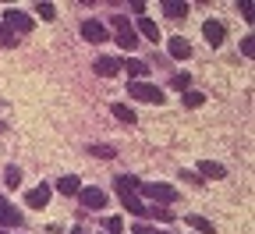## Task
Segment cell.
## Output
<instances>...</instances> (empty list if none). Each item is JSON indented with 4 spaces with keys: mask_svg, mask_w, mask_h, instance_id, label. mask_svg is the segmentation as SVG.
Listing matches in <instances>:
<instances>
[{
    "mask_svg": "<svg viewBox=\"0 0 255 234\" xmlns=\"http://www.w3.org/2000/svg\"><path fill=\"white\" fill-rule=\"evenodd\" d=\"M202 36H206V43H209V46H220L223 39H227V28H223V21L209 18V21L202 25Z\"/></svg>",
    "mask_w": 255,
    "mask_h": 234,
    "instance_id": "cell-7",
    "label": "cell"
},
{
    "mask_svg": "<svg viewBox=\"0 0 255 234\" xmlns=\"http://www.w3.org/2000/svg\"><path fill=\"white\" fill-rule=\"evenodd\" d=\"M110 25H114L117 46H128V50H135V46H138V32H135V25L128 21L124 14H114V18H110Z\"/></svg>",
    "mask_w": 255,
    "mask_h": 234,
    "instance_id": "cell-1",
    "label": "cell"
},
{
    "mask_svg": "<svg viewBox=\"0 0 255 234\" xmlns=\"http://www.w3.org/2000/svg\"><path fill=\"white\" fill-rule=\"evenodd\" d=\"M188 224H191V227H195L199 234H213V224H209L206 217H188Z\"/></svg>",
    "mask_w": 255,
    "mask_h": 234,
    "instance_id": "cell-23",
    "label": "cell"
},
{
    "mask_svg": "<svg viewBox=\"0 0 255 234\" xmlns=\"http://www.w3.org/2000/svg\"><path fill=\"white\" fill-rule=\"evenodd\" d=\"M92 71L100 75V78H114V75H121V57H96Z\"/></svg>",
    "mask_w": 255,
    "mask_h": 234,
    "instance_id": "cell-6",
    "label": "cell"
},
{
    "mask_svg": "<svg viewBox=\"0 0 255 234\" xmlns=\"http://www.w3.org/2000/svg\"><path fill=\"white\" fill-rule=\"evenodd\" d=\"M121 71H128V75H131V82H145V75H149V64H145V60H135V57H128V60H121Z\"/></svg>",
    "mask_w": 255,
    "mask_h": 234,
    "instance_id": "cell-11",
    "label": "cell"
},
{
    "mask_svg": "<svg viewBox=\"0 0 255 234\" xmlns=\"http://www.w3.org/2000/svg\"><path fill=\"white\" fill-rule=\"evenodd\" d=\"M188 85H191V75H174V89L188 92Z\"/></svg>",
    "mask_w": 255,
    "mask_h": 234,
    "instance_id": "cell-28",
    "label": "cell"
},
{
    "mask_svg": "<svg viewBox=\"0 0 255 234\" xmlns=\"http://www.w3.org/2000/svg\"><path fill=\"white\" fill-rule=\"evenodd\" d=\"M181 103H184L188 110H195V107H202V103H206V96H202V92H191V89H188V92H181Z\"/></svg>",
    "mask_w": 255,
    "mask_h": 234,
    "instance_id": "cell-20",
    "label": "cell"
},
{
    "mask_svg": "<svg viewBox=\"0 0 255 234\" xmlns=\"http://www.w3.org/2000/svg\"><path fill=\"white\" fill-rule=\"evenodd\" d=\"M238 11H241V14L252 21V4H248V0H241V4H238Z\"/></svg>",
    "mask_w": 255,
    "mask_h": 234,
    "instance_id": "cell-31",
    "label": "cell"
},
{
    "mask_svg": "<svg viewBox=\"0 0 255 234\" xmlns=\"http://www.w3.org/2000/svg\"><path fill=\"white\" fill-rule=\"evenodd\" d=\"M36 14H39L43 21H53V4H43V0H39V7H36Z\"/></svg>",
    "mask_w": 255,
    "mask_h": 234,
    "instance_id": "cell-24",
    "label": "cell"
},
{
    "mask_svg": "<svg viewBox=\"0 0 255 234\" xmlns=\"http://www.w3.org/2000/svg\"><path fill=\"white\" fill-rule=\"evenodd\" d=\"M241 53H245V57H255V39H252V36L241 39Z\"/></svg>",
    "mask_w": 255,
    "mask_h": 234,
    "instance_id": "cell-27",
    "label": "cell"
},
{
    "mask_svg": "<svg viewBox=\"0 0 255 234\" xmlns=\"http://www.w3.org/2000/svg\"><path fill=\"white\" fill-rule=\"evenodd\" d=\"M4 131H7V121H0V135H4Z\"/></svg>",
    "mask_w": 255,
    "mask_h": 234,
    "instance_id": "cell-34",
    "label": "cell"
},
{
    "mask_svg": "<svg viewBox=\"0 0 255 234\" xmlns=\"http://www.w3.org/2000/svg\"><path fill=\"white\" fill-rule=\"evenodd\" d=\"M4 178H7V185H11V188H14V185H21V171H18V167H7V174H4Z\"/></svg>",
    "mask_w": 255,
    "mask_h": 234,
    "instance_id": "cell-26",
    "label": "cell"
},
{
    "mask_svg": "<svg viewBox=\"0 0 255 234\" xmlns=\"http://www.w3.org/2000/svg\"><path fill=\"white\" fill-rule=\"evenodd\" d=\"M4 25L14 32V36H25V32H32V14H25V11H18V7H11L7 14H4Z\"/></svg>",
    "mask_w": 255,
    "mask_h": 234,
    "instance_id": "cell-4",
    "label": "cell"
},
{
    "mask_svg": "<svg viewBox=\"0 0 255 234\" xmlns=\"http://www.w3.org/2000/svg\"><path fill=\"white\" fill-rule=\"evenodd\" d=\"M163 14H167V18H188V4H177V0H167V4H163Z\"/></svg>",
    "mask_w": 255,
    "mask_h": 234,
    "instance_id": "cell-19",
    "label": "cell"
},
{
    "mask_svg": "<svg viewBox=\"0 0 255 234\" xmlns=\"http://www.w3.org/2000/svg\"><path fill=\"white\" fill-rule=\"evenodd\" d=\"M121 227H124L121 217H107V234H121Z\"/></svg>",
    "mask_w": 255,
    "mask_h": 234,
    "instance_id": "cell-25",
    "label": "cell"
},
{
    "mask_svg": "<svg viewBox=\"0 0 255 234\" xmlns=\"http://www.w3.org/2000/svg\"><path fill=\"white\" fill-rule=\"evenodd\" d=\"M181 178H184L188 185H195V188H202V178H199V174H191V171H181Z\"/></svg>",
    "mask_w": 255,
    "mask_h": 234,
    "instance_id": "cell-29",
    "label": "cell"
},
{
    "mask_svg": "<svg viewBox=\"0 0 255 234\" xmlns=\"http://www.w3.org/2000/svg\"><path fill=\"white\" fill-rule=\"evenodd\" d=\"M138 192H142V195L149 199L152 206H156V203H159V206H170V203H177V188H170V185H163V181H152V185H142Z\"/></svg>",
    "mask_w": 255,
    "mask_h": 234,
    "instance_id": "cell-2",
    "label": "cell"
},
{
    "mask_svg": "<svg viewBox=\"0 0 255 234\" xmlns=\"http://www.w3.org/2000/svg\"><path fill=\"white\" fill-rule=\"evenodd\" d=\"M167 46H170V57H174V60H188V57H191V43H188L184 36H174Z\"/></svg>",
    "mask_w": 255,
    "mask_h": 234,
    "instance_id": "cell-13",
    "label": "cell"
},
{
    "mask_svg": "<svg viewBox=\"0 0 255 234\" xmlns=\"http://www.w3.org/2000/svg\"><path fill=\"white\" fill-rule=\"evenodd\" d=\"M57 192H64V195H78V192H82V181H78L75 174H68V178L57 181Z\"/></svg>",
    "mask_w": 255,
    "mask_h": 234,
    "instance_id": "cell-16",
    "label": "cell"
},
{
    "mask_svg": "<svg viewBox=\"0 0 255 234\" xmlns=\"http://www.w3.org/2000/svg\"><path fill=\"white\" fill-rule=\"evenodd\" d=\"M145 217H156V220H163V224H170L174 220V213L167 210V206H149V213Z\"/></svg>",
    "mask_w": 255,
    "mask_h": 234,
    "instance_id": "cell-22",
    "label": "cell"
},
{
    "mask_svg": "<svg viewBox=\"0 0 255 234\" xmlns=\"http://www.w3.org/2000/svg\"><path fill=\"white\" fill-rule=\"evenodd\" d=\"M92 153H96V156H114V149H110V146H92Z\"/></svg>",
    "mask_w": 255,
    "mask_h": 234,
    "instance_id": "cell-30",
    "label": "cell"
},
{
    "mask_svg": "<svg viewBox=\"0 0 255 234\" xmlns=\"http://www.w3.org/2000/svg\"><path fill=\"white\" fill-rule=\"evenodd\" d=\"M78 195H82V206L85 210H103L107 206V192L103 188H82Z\"/></svg>",
    "mask_w": 255,
    "mask_h": 234,
    "instance_id": "cell-9",
    "label": "cell"
},
{
    "mask_svg": "<svg viewBox=\"0 0 255 234\" xmlns=\"http://www.w3.org/2000/svg\"><path fill=\"white\" fill-rule=\"evenodd\" d=\"M114 188H117V195L124 199V195H138V188H142V181L135 178V174H117V181H114Z\"/></svg>",
    "mask_w": 255,
    "mask_h": 234,
    "instance_id": "cell-12",
    "label": "cell"
},
{
    "mask_svg": "<svg viewBox=\"0 0 255 234\" xmlns=\"http://www.w3.org/2000/svg\"><path fill=\"white\" fill-rule=\"evenodd\" d=\"M0 234H7V231H0Z\"/></svg>",
    "mask_w": 255,
    "mask_h": 234,
    "instance_id": "cell-35",
    "label": "cell"
},
{
    "mask_svg": "<svg viewBox=\"0 0 255 234\" xmlns=\"http://www.w3.org/2000/svg\"><path fill=\"white\" fill-rule=\"evenodd\" d=\"M0 46H18V36H14L4 21H0Z\"/></svg>",
    "mask_w": 255,
    "mask_h": 234,
    "instance_id": "cell-21",
    "label": "cell"
},
{
    "mask_svg": "<svg viewBox=\"0 0 255 234\" xmlns=\"http://www.w3.org/2000/svg\"><path fill=\"white\" fill-rule=\"evenodd\" d=\"M110 114H114L121 124H135V110H131V107H124V103H114Z\"/></svg>",
    "mask_w": 255,
    "mask_h": 234,
    "instance_id": "cell-17",
    "label": "cell"
},
{
    "mask_svg": "<svg viewBox=\"0 0 255 234\" xmlns=\"http://www.w3.org/2000/svg\"><path fill=\"white\" fill-rule=\"evenodd\" d=\"M227 171H223L220 163H213V160H199V178H223Z\"/></svg>",
    "mask_w": 255,
    "mask_h": 234,
    "instance_id": "cell-15",
    "label": "cell"
},
{
    "mask_svg": "<svg viewBox=\"0 0 255 234\" xmlns=\"http://www.w3.org/2000/svg\"><path fill=\"white\" fill-rule=\"evenodd\" d=\"M71 234H85V227H71Z\"/></svg>",
    "mask_w": 255,
    "mask_h": 234,
    "instance_id": "cell-33",
    "label": "cell"
},
{
    "mask_svg": "<svg viewBox=\"0 0 255 234\" xmlns=\"http://www.w3.org/2000/svg\"><path fill=\"white\" fill-rule=\"evenodd\" d=\"M124 206H128V213H135V217H145L149 213V206L142 203L138 195H124Z\"/></svg>",
    "mask_w": 255,
    "mask_h": 234,
    "instance_id": "cell-18",
    "label": "cell"
},
{
    "mask_svg": "<svg viewBox=\"0 0 255 234\" xmlns=\"http://www.w3.org/2000/svg\"><path fill=\"white\" fill-rule=\"evenodd\" d=\"M50 195H53V188H50V185H39V188H28V195H25V203H28L32 210H46V203H50Z\"/></svg>",
    "mask_w": 255,
    "mask_h": 234,
    "instance_id": "cell-8",
    "label": "cell"
},
{
    "mask_svg": "<svg viewBox=\"0 0 255 234\" xmlns=\"http://www.w3.org/2000/svg\"><path fill=\"white\" fill-rule=\"evenodd\" d=\"M131 234H152V231H149V227H145V224H138V227H135V231H131Z\"/></svg>",
    "mask_w": 255,
    "mask_h": 234,
    "instance_id": "cell-32",
    "label": "cell"
},
{
    "mask_svg": "<svg viewBox=\"0 0 255 234\" xmlns=\"http://www.w3.org/2000/svg\"><path fill=\"white\" fill-rule=\"evenodd\" d=\"M107 36H110V32H107L103 21H96V18H85V21H82V39H85V43H96V46H100V43H107Z\"/></svg>",
    "mask_w": 255,
    "mask_h": 234,
    "instance_id": "cell-5",
    "label": "cell"
},
{
    "mask_svg": "<svg viewBox=\"0 0 255 234\" xmlns=\"http://www.w3.org/2000/svg\"><path fill=\"white\" fill-rule=\"evenodd\" d=\"M135 32H142L149 43H159V25H156L152 18H138V28H135Z\"/></svg>",
    "mask_w": 255,
    "mask_h": 234,
    "instance_id": "cell-14",
    "label": "cell"
},
{
    "mask_svg": "<svg viewBox=\"0 0 255 234\" xmlns=\"http://www.w3.org/2000/svg\"><path fill=\"white\" fill-rule=\"evenodd\" d=\"M4 227H21V213L0 195V231H4Z\"/></svg>",
    "mask_w": 255,
    "mask_h": 234,
    "instance_id": "cell-10",
    "label": "cell"
},
{
    "mask_svg": "<svg viewBox=\"0 0 255 234\" xmlns=\"http://www.w3.org/2000/svg\"><path fill=\"white\" fill-rule=\"evenodd\" d=\"M128 96L138 99V103H163V89L159 85H149V82H128Z\"/></svg>",
    "mask_w": 255,
    "mask_h": 234,
    "instance_id": "cell-3",
    "label": "cell"
}]
</instances>
